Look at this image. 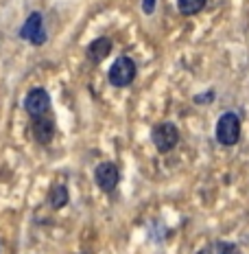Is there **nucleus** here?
<instances>
[{"label":"nucleus","instance_id":"9","mask_svg":"<svg viewBox=\"0 0 249 254\" xmlns=\"http://www.w3.org/2000/svg\"><path fill=\"white\" fill-rule=\"evenodd\" d=\"M49 204L52 206V208H63V206L68 204V189L63 187V184H55V187L50 189L49 193Z\"/></svg>","mask_w":249,"mask_h":254},{"label":"nucleus","instance_id":"2","mask_svg":"<svg viewBox=\"0 0 249 254\" xmlns=\"http://www.w3.org/2000/svg\"><path fill=\"white\" fill-rule=\"evenodd\" d=\"M136 75H138L136 62L131 60V57L123 55L112 64V68H109V72H107V79L114 88H127L129 83H134Z\"/></svg>","mask_w":249,"mask_h":254},{"label":"nucleus","instance_id":"3","mask_svg":"<svg viewBox=\"0 0 249 254\" xmlns=\"http://www.w3.org/2000/svg\"><path fill=\"white\" fill-rule=\"evenodd\" d=\"M151 140L160 153H171L179 145V129L175 123H157L151 131Z\"/></svg>","mask_w":249,"mask_h":254},{"label":"nucleus","instance_id":"6","mask_svg":"<svg viewBox=\"0 0 249 254\" xmlns=\"http://www.w3.org/2000/svg\"><path fill=\"white\" fill-rule=\"evenodd\" d=\"M94 180H97L99 189L105 190V193H112V190L118 187L120 182V171L114 162H100L94 171Z\"/></svg>","mask_w":249,"mask_h":254},{"label":"nucleus","instance_id":"14","mask_svg":"<svg viewBox=\"0 0 249 254\" xmlns=\"http://www.w3.org/2000/svg\"><path fill=\"white\" fill-rule=\"evenodd\" d=\"M197 254H214V252H212V248H203V250H199Z\"/></svg>","mask_w":249,"mask_h":254},{"label":"nucleus","instance_id":"10","mask_svg":"<svg viewBox=\"0 0 249 254\" xmlns=\"http://www.w3.org/2000/svg\"><path fill=\"white\" fill-rule=\"evenodd\" d=\"M208 4V0H177V9L182 15H195Z\"/></svg>","mask_w":249,"mask_h":254},{"label":"nucleus","instance_id":"4","mask_svg":"<svg viewBox=\"0 0 249 254\" xmlns=\"http://www.w3.org/2000/svg\"><path fill=\"white\" fill-rule=\"evenodd\" d=\"M24 110L29 112L31 119L46 116L50 112V94L44 88H33L24 99Z\"/></svg>","mask_w":249,"mask_h":254},{"label":"nucleus","instance_id":"7","mask_svg":"<svg viewBox=\"0 0 249 254\" xmlns=\"http://www.w3.org/2000/svg\"><path fill=\"white\" fill-rule=\"evenodd\" d=\"M31 136L40 145H49L52 140V136H55V123H52V119H49V114L31 119Z\"/></svg>","mask_w":249,"mask_h":254},{"label":"nucleus","instance_id":"13","mask_svg":"<svg viewBox=\"0 0 249 254\" xmlns=\"http://www.w3.org/2000/svg\"><path fill=\"white\" fill-rule=\"evenodd\" d=\"M212 97H214V92L210 90L205 97H195V103H208V101H212Z\"/></svg>","mask_w":249,"mask_h":254},{"label":"nucleus","instance_id":"5","mask_svg":"<svg viewBox=\"0 0 249 254\" xmlns=\"http://www.w3.org/2000/svg\"><path fill=\"white\" fill-rule=\"evenodd\" d=\"M20 38L31 42V44L35 46H42L46 42V31H44V20H42V13H31L29 18H26L24 26L20 29Z\"/></svg>","mask_w":249,"mask_h":254},{"label":"nucleus","instance_id":"8","mask_svg":"<svg viewBox=\"0 0 249 254\" xmlns=\"http://www.w3.org/2000/svg\"><path fill=\"white\" fill-rule=\"evenodd\" d=\"M112 40L109 38H97L92 42V44L88 46V57H90V62H94V64H99V62H103L105 57L112 53Z\"/></svg>","mask_w":249,"mask_h":254},{"label":"nucleus","instance_id":"11","mask_svg":"<svg viewBox=\"0 0 249 254\" xmlns=\"http://www.w3.org/2000/svg\"><path fill=\"white\" fill-rule=\"evenodd\" d=\"M212 252L214 254H241L238 252V246H234V243H230V241H216L214 246H212Z\"/></svg>","mask_w":249,"mask_h":254},{"label":"nucleus","instance_id":"12","mask_svg":"<svg viewBox=\"0 0 249 254\" xmlns=\"http://www.w3.org/2000/svg\"><path fill=\"white\" fill-rule=\"evenodd\" d=\"M142 11H145L147 15H151L153 11H155V0H142Z\"/></svg>","mask_w":249,"mask_h":254},{"label":"nucleus","instance_id":"1","mask_svg":"<svg viewBox=\"0 0 249 254\" xmlns=\"http://www.w3.org/2000/svg\"><path fill=\"white\" fill-rule=\"evenodd\" d=\"M214 136L219 140V145L223 147H234L241 140V119L234 112H225L216 121V129Z\"/></svg>","mask_w":249,"mask_h":254}]
</instances>
